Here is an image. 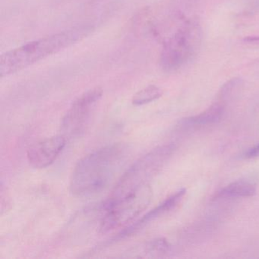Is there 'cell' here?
I'll list each match as a JSON object with an SVG mask.
<instances>
[{"instance_id": "11", "label": "cell", "mask_w": 259, "mask_h": 259, "mask_svg": "<svg viewBox=\"0 0 259 259\" xmlns=\"http://www.w3.org/2000/svg\"><path fill=\"white\" fill-rule=\"evenodd\" d=\"M163 95V91L158 86L148 85L136 92L132 98V103L135 106H142L149 104L159 99Z\"/></svg>"}, {"instance_id": "1", "label": "cell", "mask_w": 259, "mask_h": 259, "mask_svg": "<svg viewBox=\"0 0 259 259\" xmlns=\"http://www.w3.org/2000/svg\"><path fill=\"white\" fill-rule=\"evenodd\" d=\"M128 155V146L122 143L107 145L88 154L74 168L71 193L85 197L101 192L120 171Z\"/></svg>"}, {"instance_id": "8", "label": "cell", "mask_w": 259, "mask_h": 259, "mask_svg": "<svg viewBox=\"0 0 259 259\" xmlns=\"http://www.w3.org/2000/svg\"><path fill=\"white\" fill-rule=\"evenodd\" d=\"M186 192V190L185 189H181V190L176 192L175 194L171 195L169 198H166L161 204H159L158 206L154 207L153 210H150L146 214L144 215L141 219L136 221L134 224H132L130 227L124 229L122 232L119 233L118 237L124 238L130 236V235L140 230L142 227H145L148 223L151 222V221H154V220L158 218L159 217L162 216V215L170 211L171 210H172V209L177 207V204L181 201L182 198H183Z\"/></svg>"}, {"instance_id": "12", "label": "cell", "mask_w": 259, "mask_h": 259, "mask_svg": "<svg viewBox=\"0 0 259 259\" xmlns=\"http://www.w3.org/2000/svg\"><path fill=\"white\" fill-rule=\"evenodd\" d=\"M243 86V81L241 78H236L230 80L221 87L218 94V101L226 104L234 99Z\"/></svg>"}, {"instance_id": "6", "label": "cell", "mask_w": 259, "mask_h": 259, "mask_svg": "<svg viewBox=\"0 0 259 259\" xmlns=\"http://www.w3.org/2000/svg\"><path fill=\"white\" fill-rule=\"evenodd\" d=\"M103 93L101 88H94L84 92L72 103L62 122L63 136L77 135L84 130L92 108L101 99Z\"/></svg>"}, {"instance_id": "9", "label": "cell", "mask_w": 259, "mask_h": 259, "mask_svg": "<svg viewBox=\"0 0 259 259\" xmlns=\"http://www.w3.org/2000/svg\"><path fill=\"white\" fill-rule=\"evenodd\" d=\"M225 104L218 101L199 115L183 119L180 122V126L184 128H198L218 123L222 119L225 110Z\"/></svg>"}, {"instance_id": "7", "label": "cell", "mask_w": 259, "mask_h": 259, "mask_svg": "<svg viewBox=\"0 0 259 259\" xmlns=\"http://www.w3.org/2000/svg\"><path fill=\"white\" fill-rule=\"evenodd\" d=\"M66 136H51L33 145L27 153L28 163L35 169L48 167L57 160L66 146Z\"/></svg>"}, {"instance_id": "13", "label": "cell", "mask_w": 259, "mask_h": 259, "mask_svg": "<svg viewBox=\"0 0 259 259\" xmlns=\"http://www.w3.org/2000/svg\"><path fill=\"white\" fill-rule=\"evenodd\" d=\"M170 249V245L164 239H158L148 243L147 251L151 254H163Z\"/></svg>"}, {"instance_id": "4", "label": "cell", "mask_w": 259, "mask_h": 259, "mask_svg": "<svg viewBox=\"0 0 259 259\" xmlns=\"http://www.w3.org/2000/svg\"><path fill=\"white\" fill-rule=\"evenodd\" d=\"M201 27L195 21H188L163 45L160 54V66L172 72L184 66L198 52L201 46Z\"/></svg>"}, {"instance_id": "2", "label": "cell", "mask_w": 259, "mask_h": 259, "mask_svg": "<svg viewBox=\"0 0 259 259\" xmlns=\"http://www.w3.org/2000/svg\"><path fill=\"white\" fill-rule=\"evenodd\" d=\"M93 30L91 25H78L4 53L0 57V76L13 75L69 48L84 40Z\"/></svg>"}, {"instance_id": "3", "label": "cell", "mask_w": 259, "mask_h": 259, "mask_svg": "<svg viewBox=\"0 0 259 259\" xmlns=\"http://www.w3.org/2000/svg\"><path fill=\"white\" fill-rule=\"evenodd\" d=\"M175 151V145H163L151 150L135 162L122 176L111 195L103 204H110L148 185L170 159Z\"/></svg>"}, {"instance_id": "10", "label": "cell", "mask_w": 259, "mask_h": 259, "mask_svg": "<svg viewBox=\"0 0 259 259\" xmlns=\"http://www.w3.org/2000/svg\"><path fill=\"white\" fill-rule=\"evenodd\" d=\"M257 192V184L251 180H238L224 187L217 194V198H244L253 196Z\"/></svg>"}, {"instance_id": "14", "label": "cell", "mask_w": 259, "mask_h": 259, "mask_svg": "<svg viewBox=\"0 0 259 259\" xmlns=\"http://www.w3.org/2000/svg\"><path fill=\"white\" fill-rule=\"evenodd\" d=\"M244 157L246 159H252L259 157V143L253 148H249L244 154Z\"/></svg>"}, {"instance_id": "5", "label": "cell", "mask_w": 259, "mask_h": 259, "mask_svg": "<svg viewBox=\"0 0 259 259\" xmlns=\"http://www.w3.org/2000/svg\"><path fill=\"white\" fill-rule=\"evenodd\" d=\"M151 198L152 191L147 185L114 202L102 204L106 214L101 221L100 230L107 233L128 224L148 207Z\"/></svg>"}]
</instances>
